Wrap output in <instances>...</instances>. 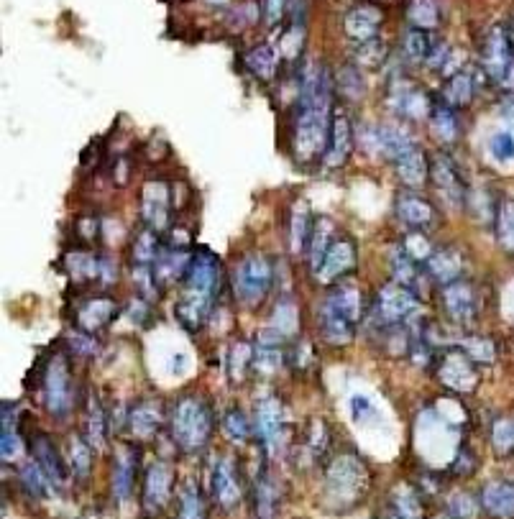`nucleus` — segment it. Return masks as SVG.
Here are the masks:
<instances>
[{"mask_svg": "<svg viewBox=\"0 0 514 519\" xmlns=\"http://www.w3.org/2000/svg\"><path fill=\"white\" fill-rule=\"evenodd\" d=\"M333 80L320 64H310L300 82V105L292 126V151L300 164H323L333 123Z\"/></svg>", "mask_w": 514, "mask_h": 519, "instance_id": "obj_1", "label": "nucleus"}, {"mask_svg": "<svg viewBox=\"0 0 514 519\" xmlns=\"http://www.w3.org/2000/svg\"><path fill=\"white\" fill-rule=\"evenodd\" d=\"M364 305L361 289L351 282H335L320 305V333L330 346H346L359 330Z\"/></svg>", "mask_w": 514, "mask_h": 519, "instance_id": "obj_2", "label": "nucleus"}, {"mask_svg": "<svg viewBox=\"0 0 514 519\" xmlns=\"http://www.w3.org/2000/svg\"><path fill=\"white\" fill-rule=\"evenodd\" d=\"M213 410L203 397L187 394L174 404L172 412V438L185 453H200L210 443L213 435Z\"/></svg>", "mask_w": 514, "mask_h": 519, "instance_id": "obj_3", "label": "nucleus"}, {"mask_svg": "<svg viewBox=\"0 0 514 519\" xmlns=\"http://www.w3.org/2000/svg\"><path fill=\"white\" fill-rule=\"evenodd\" d=\"M481 67L507 95H514V39L509 26H491L481 41Z\"/></svg>", "mask_w": 514, "mask_h": 519, "instance_id": "obj_4", "label": "nucleus"}, {"mask_svg": "<svg viewBox=\"0 0 514 519\" xmlns=\"http://www.w3.org/2000/svg\"><path fill=\"white\" fill-rule=\"evenodd\" d=\"M44 404L54 420H67L75 410L77 389L75 379H72L70 358L64 353H57L44 371Z\"/></svg>", "mask_w": 514, "mask_h": 519, "instance_id": "obj_5", "label": "nucleus"}, {"mask_svg": "<svg viewBox=\"0 0 514 519\" xmlns=\"http://www.w3.org/2000/svg\"><path fill=\"white\" fill-rule=\"evenodd\" d=\"M274 284V264L266 256L251 254L236 266L233 274V292H236L238 302L243 305H259L266 300V295L272 292Z\"/></svg>", "mask_w": 514, "mask_h": 519, "instance_id": "obj_6", "label": "nucleus"}, {"mask_svg": "<svg viewBox=\"0 0 514 519\" xmlns=\"http://www.w3.org/2000/svg\"><path fill=\"white\" fill-rule=\"evenodd\" d=\"M369 484V473L366 466L356 456H341L330 463L325 473V491L335 502H359V496L366 491Z\"/></svg>", "mask_w": 514, "mask_h": 519, "instance_id": "obj_7", "label": "nucleus"}, {"mask_svg": "<svg viewBox=\"0 0 514 519\" xmlns=\"http://www.w3.org/2000/svg\"><path fill=\"white\" fill-rule=\"evenodd\" d=\"M417 310H420L417 292H412L405 284L389 282L379 292L374 318L371 320H374V325H412Z\"/></svg>", "mask_w": 514, "mask_h": 519, "instance_id": "obj_8", "label": "nucleus"}, {"mask_svg": "<svg viewBox=\"0 0 514 519\" xmlns=\"http://www.w3.org/2000/svg\"><path fill=\"white\" fill-rule=\"evenodd\" d=\"M443 307L448 318L458 325H474L479 318V292L466 279H456L451 284H443Z\"/></svg>", "mask_w": 514, "mask_h": 519, "instance_id": "obj_9", "label": "nucleus"}, {"mask_svg": "<svg viewBox=\"0 0 514 519\" xmlns=\"http://www.w3.org/2000/svg\"><path fill=\"white\" fill-rule=\"evenodd\" d=\"M356 264H359V248H356V243L348 236L335 238L333 246H330L328 254H325L323 264L315 269V277L325 284H335L341 282V279H346L348 274L356 269Z\"/></svg>", "mask_w": 514, "mask_h": 519, "instance_id": "obj_10", "label": "nucleus"}, {"mask_svg": "<svg viewBox=\"0 0 514 519\" xmlns=\"http://www.w3.org/2000/svg\"><path fill=\"white\" fill-rule=\"evenodd\" d=\"M364 151L369 154L382 156V159H389V162H397L399 156L410 151L415 146L412 136L402 128H394V126H369L364 131Z\"/></svg>", "mask_w": 514, "mask_h": 519, "instance_id": "obj_11", "label": "nucleus"}, {"mask_svg": "<svg viewBox=\"0 0 514 519\" xmlns=\"http://www.w3.org/2000/svg\"><path fill=\"white\" fill-rule=\"evenodd\" d=\"M223 287V264L210 248H200L192 254L190 269L185 277V289H197V292H208L218 295Z\"/></svg>", "mask_w": 514, "mask_h": 519, "instance_id": "obj_12", "label": "nucleus"}, {"mask_svg": "<svg viewBox=\"0 0 514 519\" xmlns=\"http://www.w3.org/2000/svg\"><path fill=\"white\" fill-rule=\"evenodd\" d=\"M438 376L445 387L453 389V392H471V389L479 384V371H476V364L466 356L463 348H456V351H448L440 356Z\"/></svg>", "mask_w": 514, "mask_h": 519, "instance_id": "obj_13", "label": "nucleus"}, {"mask_svg": "<svg viewBox=\"0 0 514 519\" xmlns=\"http://www.w3.org/2000/svg\"><path fill=\"white\" fill-rule=\"evenodd\" d=\"M190 246L187 243H162L159 256L154 261V274L159 287H172L177 282H185L187 269H190Z\"/></svg>", "mask_w": 514, "mask_h": 519, "instance_id": "obj_14", "label": "nucleus"}, {"mask_svg": "<svg viewBox=\"0 0 514 519\" xmlns=\"http://www.w3.org/2000/svg\"><path fill=\"white\" fill-rule=\"evenodd\" d=\"M254 427H256V435H259L261 445L272 453V450L282 443V433H284L282 404H279L277 399H264V402L256 404Z\"/></svg>", "mask_w": 514, "mask_h": 519, "instance_id": "obj_15", "label": "nucleus"}, {"mask_svg": "<svg viewBox=\"0 0 514 519\" xmlns=\"http://www.w3.org/2000/svg\"><path fill=\"white\" fill-rule=\"evenodd\" d=\"M213 499L220 507L233 509L243 499V481L233 458H220L213 471Z\"/></svg>", "mask_w": 514, "mask_h": 519, "instance_id": "obj_16", "label": "nucleus"}, {"mask_svg": "<svg viewBox=\"0 0 514 519\" xmlns=\"http://www.w3.org/2000/svg\"><path fill=\"white\" fill-rule=\"evenodd\" d=\"M169 210H172V197L164 182H149L141 192V218L154 231H164L169 223Z\"/></svg>", "mask_w": 514, "mask_h": 519, "instance_id": "obj_17", "label": "nucleus"}, {"mask_svg": "<svg viewBox=\"0 0 514 519\" xmlns=\"http://www.w3.org/2000/svg\"><path fill=\"white\" fill-rule=\"evenodd\" d=\"M353 126L348 121V116L343 113H335L333 123H330V136H328V149L323 156L325 169H338L348 162V156L353 151Z\"/></svg>", "mask_w": 514, "mask_h": 519, "instance_id": "obj_18", "label": "nucleus"}, {"mask_svg": "<svg viewBox=\"0 0 514 519\" xmlns=\"http://www.w3.org/2000/svg\"><path fill=\"white\" fill-rule=\"evenodd\" d=\"M213 305H215V295H208V292H197V289H185V295L180 297L177 302V320L185 325L187 330H200L213 315Z\"/></svg>", "mask_w": 514, "mask_h": 519, "instance_id": "obj_19", "label": "nucleus"}, {"mask_svg": "<svg viewBox=\"0 0 514 519\" xmlns=\"http://www.w3.org/2000/svg\"><path fill=\"white\" fill-rule=\"evenodd\" d=\"M382 24H384L382 8L369 6V3L348 8L346 16H343V29H346V34L356 41L376 39L379 31H382Z\"/></svg>", "mask_w": 514, "mask_h": 519, "instance_id": "obj_20", "label": "nucleus"}, {"mask_svg": "<svg viewBox=\"0 0 514 519\" xmlns=\"http://www.w3.org/2000/svg\"><path fill=\"white\" fill-rule=\"evenodd\" d=\"M174 486V473L167 463H154V466L146 471L144 481V507L149 512H159V509L167 507L169 496H172Z\"/></svg>", "mask_w": 514, "mask_h": 519, "instance_id": "obj_21", "label": "nucleus"}, {"mask_svg": "<svg viewBox=\"0 0 514 519\" xmlns=\"http://www.w3.org/2000/svg\"><path fill=\"white\" fill-rule=\"evenodd\" d=\"M430 174H433L435 185L440 190H445V195L451 197L456 205L466 202V182H463V172L456 162H453L448 154H438L433 159V167H430Z\"/></svg>", "mask_w": 514, "mask_h": 519, "instance_id": "obj_22", "label": "nucleus"}, {"mask_svg": "<svg viewBox=\"0 0 514 519\" xmlns=\"http://www.w3.org/2000/svg\"><path fill=\"white\" fill-rule=\"evenodd\" d=\"M118 315V305L108 297H93V300H85L77 307L75 323L77 330H87V333H100L105 325L113 323V318Z\"/></svg>", "mask_w": 514, "mask_h": 519, "instance_id": "obj_23", "label": "nucleus"}, {"mask_svg": "<svg viewBox=\"0 0 514 519\" xmlns=\"http://www.w3.org/2000/svg\"><path fill=\"white\" fill-rule=\"evenodd\" d=\"M463 266H466V261H463V254L458 251V248H433V254L428 256V261H425V269H428V277L435 279V282L440 284H451L456 282V279L463 277Z\"/></svg>", "mask_w": 514, "mask_h": 519, "instance_id": "obj_24", "label": "nucleus"}, {"mask_svg": "<svg viewBox=\"0 0 514 519\" xmlns=\"http://www.w3.org/2000/svg\"><path fill=\"white\" fill-rule=\"evenodd\" d=\"M389 103H392V108L397 110L399 116L412 118V121L430 118V110H433V98L422 93L420 87L415 85L392 87V98H389Z\"/></svg>", "mask_w": 514, "mask_h": 519, "instance_id": "obj_25", "label": "nucleus"}, {"mask_svg": "<svg viewBox=\"0 0 514 519\" xmlns=\"http://www.w3.org/2000/svg\"><path fill=\"white\" fill-rule=\"evenodd\" d=\"M31 453H34V461L44 468V473L49 476L52 486L62 489V486L67 484V479H70V471H67V466H64L57 445H54L47 435H34Z\"/></svg>", "mask_w": 514, "mask_h": 519, "instance_id": "obj_26", "label": "nucleus"}, {"mask_svg": "<svg viewBox=\"0 0 514 519\" xmlns=\"http://www.w3.org/2000/svg\"><path fill=\"white\" fill-rule=\"evenodd\" d=\"M312 233H315V220L310 215V205L305 200L295 202V208L289 213V246H292V254H307Z\"/></svg>", "mask_w": 514, "mask_h": 519, "instance_id": "obj_27", "label": "nucleus"}, {"mask_svg": "<svg viewBox=\"0 0 514 519\" xmlns=\"http://www.w3.org/2000/svg\"><path fill=\"white\" fill-rule=\"evenodd\" d=\"M136 466H139V450L133 445H126L118 453L116 468H113V496H116V502H126L131 496L133 486H136Z\"/></svg>", "mask_w": 514, "mask_h": 519, "instance_id": "obj_28", "label": "nucleus"}, {"mask_svg": "<svg viewBox=\"0 0 514 519\" xmlns=\"http://www.w3.org/2000/svg\"><path fill=\"white\" fill-rule=\"evenodd\" d=\"M430 128H433L435 139L443 144H453L461 136V118L453 105L445 103L443 98H433V110H430Z\"/></svg>", "mask_w": 514, "mask_h": 519, "instance_id": "obj_29", "label": "nucleus"}, {"mask_svg": "<svg viewBox=\"0 0 514 519\" xmlns=\"http://www.w3.org/2000/svg\"><path fill=\"white\" fill-rule=\"evenodd\" d=\"M397 215L402 223L417 228V231H425L428 225L435 223V208L425 197L417 195H399Z\"/></svg>", "mask_w": 514, "mask_h": 519, "instance_id": "obj_30", "label": "nucleus"}, {"mask_svg": "<svg viewBox=\"0 0 514 519\" xmlns=\"http://www.w3.org/2000/svg\"><path fill=\"white\" fill-rule=\"evenodd\" d=\"M392 274H394V282L405 284V287H410L412 292H417V295H420L422 282L428 279V269H425V264L412 259L402 246H399L392 256Z\"/></svg>", "mask_w": 514, "mask_h": 519, "instance_id": "obj_31", "label": "nucleus"}, {"mask_svg": "<svg viewBox=\"0 0 514 519\" xmlns=\"http://www.w3.org/2000/svg\"><path fill=\"white\" fill-rule=\"evenodd\" d=\"M24 450L21 430H18L16 404L3 402V417H0V456L3 461H13Z\"/></svg>", "mask_w": 514, "mask_h": 519, "instance_id": "obj_32", "label": "nucleus"}, {"mask_svg": "<svg viewBox=\"0 0 514 519\" xmlns=\"http://www.w3.org/2000/svg\"><path fill=\"white\" fill-rule=\"evenodd\" d=\"M162 404L159 402H141L136 410L128 415V425H131V433L139 440H151L156 438L159 427H162Z\"/></svg>", "mask_w": 514, "mask_h": 519, "instance_id": "obj_33", "label": "nucleus"}, {"mask_svg": "<svg viewBox=\"0 0 514 519\" xmlns=\"http://www.w3.org/2000/svg\"><path fill=\"white\" fill-rule=\"evenodd\" d=\"M394 167H397V177L410 187L425 185V179L430 177L428 156H425V151L417 149V146H412L410 151H405V154L399 156L397 162H394Z\"/></svg>", "mask_w": 514, "mask_h": 519, "instance_id": "obj_34", "label": "nucleus"}, {"mask_svg": "<svg viewBox=\"0 0 514 519\" xmlns=\"http://www.w3.org/2000/svg\"><path fill=\"white\" fill-rule=\"evenodd\" d=\"M440 47V39L435 36L433 29H420V26H412L407 29L405 39H402V49H405L407 57L412 62H430V57L435 54V49Z\"/></svg>", "mask_w": 514, "mask_h": 519, "instance_id": "obj_35", "label": "nucleus"}, {"mask_svg": "<svg viewBox=\"0 0 514 519\" xmlns=\"http://www.w3.org/2000/svg\"><path fill=\"white\" fill-rule=\"evenodd\" d=\"M474 95H476L474 75L466 70H458L456 75L448 77V82H445L443 95H440V98H443L448 105H453L456 110H461V108H468V105H471Z\"/></svg>", "mask_w": 514, "mask_h": 519, "instance_id": "obj_36", "label": "nucleus"}, {"mask_svg": "<svg viewBox=\"0 0 514 519\" xmlns=\"http://www.w3.org/2000/svg\"><path fill=\"white\" fill-rule=\"evenodd\" d=\"M481 507L486 512L497 514V517H512L514 514V484L507 481H497L489 484L481 494Z\"/></svg>", "mask_w": 514, "mask_h": 519, "instance_id": "obj_37", "label": "nucleus"}, {"mask_svg": "<svg viewBox=\"0 0 514 519\" xmlns=\"http://www.w3.org/2000/svg\"><path fill=\"white\" fill-rule=\"evenodd\" d=\"M82 438L93 445V450H103L105 440H108V420H105V412L100 407L98 397H90L87 402V415H85V435Z\"/></svg>", "mask_w": 514, "mask_h": 519, "instance_id": "obj_38", "label": "nucleus"}, {"mask_svg": "<svg viewBox=\"0 0 514 519\" xmlns=\"http://www.w3.org/2000/svg\"><path fill=\"white\" fill-rule=\"evenodd\" d=\"M243 62H246V67H249V70L259 77V80L266 82L277 75L279 52L274 47H269V44H259V47H254L246 52Z\"/></svg>", "mask_w": 514, "mask_h": 519, "instance_id": "obj_39", "label": "nucleus"}, {"mask_svg": "<svg viewBox=\"0 0 514 519\" xmlns=\"http://www.w3.org/2000/svg\"><path fill=\"white\" fill-rule=\"evenodd\" d=\"M335 238H338V236H335V225L330 223L328 218L315 220V233H312L310 248H307V256H310L312 272H315V269H318V266L323 264L325 254H328V248L333 246Z\"/></svg>", "mask_w": 514, "mask_h": 519, "instance_id": "obj_40", "label": "nucleus"}, {"mask_svg": "<svg viewBox=\"0 0 514 519\" xmlns=\"http://www.w3.org/2000/svg\"><path fill=\"white\" fill-rule=\"evenodd\" d=\"M407 21L412 26H420V29H438L440 21H443V13H440L438 0H410L407 3Z\"/></svg>", "mask_w": 514, "mask_h": 519, "instance_id": "obj_41", "label": "nucleus"}, {"mask_svg": "<svg viewBox=\"0 0 514 519\" xmlns=\"http://www.w3.org/2000/svg\"><path fill=\"white\" fill-rule=\"evenodd\" d=\"M67 269L77 282H100V256L90 251H75L67 256Z\"/></svg>", "mask_w": 514, "mask_h": 519, "instance_id": "obj_42", "label": "nucleus"}, {"mask_svg": "<svg viewBox=\"0 0 514 519\" xmlns=\"http://www.w3.org/2000/svg\"><path fill=\"white\" fill-rule=\"evenodd\" d=\"M279 496H282V491H279L274 476H269L266 471L261 473L259 481H256V514H261V517H272V514L277 512Z\"/></svg>", "mask_w": 514, "mask_h": 519, "instance_id": "obj_43", "label": "nucleus"}, {"mask_svg": "<svg viewBox=\"0 0 514 519\" xmlns=\"http://www.w3.org/2000/svg\"><path fill=\"white\" fill-rule=\"evenodd\" d=\"M18 476H21V486H24L26 494L31 496V499H44L49 491V476L44 473V468L39 466L36 461H29L21 466V471H18Z\"/></svg>", "mask_w": 514, "mask_h": 519, "instance_id": "obj_44", "label": "nucleus"}, {"mask_svg": "<svg viewBox=\"0 0 514 519\" xmlns=\"http://www.w3.org/2000/svg\"><path fill=\"white\" fill-rule=\"evenodd\" d=\"M353 59H356V64H359L361 70H376V67H382L384 59H387V44H384L379 36H376V39L359 41V47L353 52Z\"/></svg>", "mask_w": 514, "mask_h": 519, "instance_id": "obj_45", "label": "nucleus"}, {"mask_svg": "<svg viewBox=\"0 0 514 519\" xmlns=\"http://www.w3.org/2000/svg\"><path fill=\"white\" fill-rule=\"evenodd\" d=\"M494 228H497L499 246H502L507 254H514V200L499 202Z\"/></svg>", "mask_w": 514, "mask_h": 519, "instance_id": "obj_46", "label": "nucleus"}, {"mask_svg": "<svg viewBox=\"0 0 514 519\" xmlns=\"http://www.w3.org/2000/svg\"><path fill=\"white\" fill-rule=\"evenodd\" d=\"M159 248H162V238L154 228L139 233L136 241H133V264H154L156 256H159Z\"/></svg>", "mask_w": 514, "mask_h": 519, "instance_id": "obj_47", "label": "nucleus"}, {"mask_svg": "<svg viewBox=\"0 0 514 519\" xmlns=\"http://www.w3.org/2000/svg\"><path fill=\"white\" fill-rule=\"evenodd\" d=\"M93 445L87 443L85 438H72L70 440V463L72 471H75L77 479H87L90 476V468H93Z\"/></svg>", "mask_w": 514, "mask_h": 519, "instance_id": "obj_48", "label": "nucleus"}, {"mask_svg": "<svg viewBox=\"0 0 514 519\" xmlns=\"http://www.w3.org/2000/svg\"><path fill=\"white\" fill-rule=\"evenodd\" d=\"M180 514L187 519H197L203 517L205 514V502H203V491H200V486L195 484V481H187L185 486L180 489Z\"/></svg>", "mask_w": 514, "mask_h": 519, "instance_id": "obj_49", "label": "nucleus"}, {"mask_svg": "<svg viewBox=\"0 0 514 519\" xmlns=\"http://www.w3.org/2000/svg\"><path fill=\"white\" fill-rule=\"evenodd\" d=\"M297 325H300V320H297V305L289 300V297H284V300L279 302L277 312H274L272 330H277L279 335L289 338V335L297 333Z\"/></svg>", "mask_w": 514, "mask_h": 519, "instance_id": "obj_50", "label": "nucleus"}, {"mask_svg": "<svg viewBox=\"0 0 514 519\" xmlns=\"http://www.w3.org/2000/svg\"><path fill=\"white\" fill-rule=\"evenodd\" d=\"M338 90H341L343 98L348 100L364 98L366 82H364V75H361L359 64H356V67H346V70L338 75Z\"/></svg>", "mask_w": 514, "mask_h": 519, "instance_id": "obj_51", "label": "nucleus"}, {"mask_svg": "<svg viewBox=\"0 0 514 519\" xmlns=\"http://www.w3.org/2000/svg\"><path fill=\"white\" fill-rule=\"evenodd\" d=\"M491 445H494V450H497V456H509L514 450V420H507V417H502V420L494 422V427H491Z\"/></svg>", "mask_w": 514, "mask_h": 519, "instance_id": "obj_52", "label": "nucleus"}, {"mask_svg": "<svg viewBox=\"0 0 514 519\" xmlns=\"http://www.w3.org/2000/svg\"><path fill=\"white\" fill-rule=\"evenodd\" d=\"M223 430H226V435L231 440H236V443H246L251 435V425H249V417L243 415L241 410H228L226 417H223Z\"/></svg>", "mask_w": 514, "mask_h": 519, "instance_id": "obj_53", "label": "nucleus"}, {"mask_svg": "<svg viewBox=\"0 0 514 519\" xmlns=\"http://www.w3.org/2000/svg\"><path fill=\"white\" fill-rule=\"evenodd\" d=\"M461 348L466 351V356L474 361L476 366L479 364H491L494 361V356H497V351H494V343L486 341V338H466V343H461Z\"/></svg>", "mask_w": 514, "mask_h": 519, "instance_id": "obj_54", "label": "nucleus"}, {"mask_svg": "<svg viewBox=\"0 0 514 519\" xmlns=\"http://www.w3.org/2000/svg\"><path fill=\"white\" fill-rule=\"evenodd\" d=\"M402 248H405L412 259H417L420 264H425L428 256L433 254L435 246L428 241V238H425V231H417V228H412V231L405 236V241H402Z\"/></svg>", "mask_w": 514, "mask_h": 519, "instance_id": "obj_55", "label": "nucleus"}, {"mask_svg": "<svg viewBox=\"0 0 514 519\" xmlns=\"http://www.w3.org/2000/svg\"><path fill=\"white\" fill-rule=\"evenodd\" d=\"M489 151H491V156L497 159V162H502V164L512 162V159H514V136H512V133H509V131L494 133V136H491V141H489Z\"/></svg>", "mask_w": 514, "mask_h": 519, "instance_id": "obj_56", "label": "nucleus"}, {"mask_svg": "<svg viewBox=\"0 0 514 519\" xmlns=\"http://www.w3.org/2000/svg\"><path fill=\"white\" fill-rule=\"evenodd\" d=\"M392 504H394V514H405V517H417L422 512L420 509V499L417 494H412L410 489H399V494L392 496Z\"/></svg>", "mask_w": 514, "mask_h": 519, "instance_id": "obj_57", "label": "nucleus"}, {"mask_svg": "<svg viewBox=\"0 0 514 519\" xmlns=\"http://www.w3.org/2000/svg\"><path fill=\"white\" fill-rule=\"evenodd\" d=\"M70 348H72V353H77V356L90 358V356H95V353H98L100 343H98V338H95V333L80 330V333L70 335Z\"/></svg>", "mask_w": 514, "mask_h": 519, "instance_id": "obj_58", "label": "nucleus"}, {"mask_svg": "<svg viewBox=\"0 0 514 519\" xmlns=\"http://www.w3.org/2000/svg\"><path fill=\"white\" fill-rule=\"evenodd\" d=\"M289 6H292V0H261V13H264L266 24L274 26L282 18H287Z\"/></svg>", "mask_w": 514, "mask_h": 519, "instance_id": "obj_59", "label": "nucleus"}, {"mask_svg": "<svg viewBox=\"0 0 514 519\" xmlns=\"http://www.w3.org/2000/svg\"><path fill=\"white\" fill-rule=\"evenodd\" d=\"M448 512L456 514V517H474V514H479V504H476V499L471 494H461L456 499H451Z\"/></svg>", "mask_w": 514, "mask_h": 519, "instance_id": "obj_60", "label": "nucleus"}, {"mask_svg": "<svg viewBox=\"0 0 514 519\" xmlns=\"http://www.w3.org/2000/svg\"><path fill=\"white\" fill-rule=\"evenodd\" d=\"M128 315H131L133 323L141 325V328H144V325H149L151 323V310H149V302H146V297H144V300L131 302V307H128Z\"/></svg>", "mask_w": 514, "mask_h": 519, "instance_id": "obj_61", "label": "nucleus"}, {"mask_svg": "<svg viewBox=\"0 0 514 519\" xmlns=\"http://www.w3.org/2000/svg\"><path fill=\"white\" fill-rule=\"evenodd\" d=\"M351 407H353V417H356L359 422L369 420V417H376V410H374V404H371V399L353 397Z\"/></svg>", "mask_w": 514, "mask_h": 519, "instance_id": "obj_62", "label": "nucleus"}, {"mask_svg": "<svg viewBox=\"0 0 514 519\" xmlns=\"http://www.w3.org/2000/svg\"><path fill=\"white\" fill-rule=\"evenodd\" d=\"M502 116L507 121H514V95H507V100L502 103Z\"/></svg>", "mask_w": 514, "mask_h": 519, "instance_id": "obj_63", "label": "nucleus"}, {"mask_svg": "<svg viewBox=\"0 0 514 519\" xmlns=\"http://www.w3.org/2000/svg\"><path fill=\"white\" fill-rule=\"evenodd\" d=\"M205 3H208V6H215V8H220V6H226L228 0H205Z\"/></svg>", "mask_w": 514, "mask_h": 519, "instance_id": "obj_64", "label": "nucleus"}]
</instances>
